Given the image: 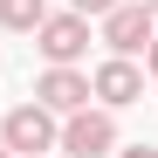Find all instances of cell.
I'll return each mask as SVG.
<instances>
[{"label":"cell","mask_w":158,"mask_h":158,"mask_svg":"<svg viewBox=\"0 0 158 158\" xmlns=\"http://www.w3.org/2000/svg\"><path fill=\"white\" fill-rule=\"evenodd\" d=\"M55 151H69V158H110L117 151V110H103V103L69 110L62 131H55Z\"/></svg>","instance_id":"cell-1"},{"label":"cell","mask_w":158,"mask_h":158,"mask_svg":"<svg viewBox=\"0 0 158 158\" xmlns=\"http://www.w3.org/2000/svg\"><path fill=\"white\" fill-rule=\"evenodd\" d=\"M55 131H62V117L28 96V103H14V110L0 117V144L14 158H41V151H55Z\"/></svg>","instance_id":"cell-2"},{"label":"cell","mask_w":158,"mask_h":158,"mask_svg":"<svg viewBox=\"0 0 158 158\" xmlns=\"http://www.w3.org/2000/svg\"><path fill=\"white\" fill-rule=\"evenodd\" d=\"M96 35L110 55H144V41L158 35V14H144L138 0H117L110 14H96Z\"/></svg>","instance_id":"cell-3"},{"label":"cell","mask_w":158,"mask_h":158,"mask_svg":"<svg viewBox=\"0 0 158 158\" xmlns=\"http://www.w3.org/2000/svg\"><path fill=\"white\" fill-rule=\"evenodd\" d=\"M144 96V69L138 55H110L89 69V103H103V110H131V103Z\"/></svg>","instance_id":"cell-4"},{"label":"cell","mask_w":158,"mask_h":158,"mask_svg":"<svg viewBox=\"0 0 158 158\" xmlns=\"http://www.w3.org/2000/svg\"><path fill=\"white\" fill-rule=\"evenodd\" d=\"M35 48H41V62H83V48H89V21L83 14H41V28H35Z\"/></svg>","instance_id":"cell-5"},{"label":"cell","mask_w":158,"mask_h":158,"mask_svg":"<svg viewBox=\"0 0 158 158\" xmlns=\"http://www.w3.org/2000/svg\"><path fill=\"white\" fill-rule=\"evenodd\" d=\"M35 103H48L55 117L83 110V103H89V76L76 69V62H48V69L35 76Z\"/></svg>","instance_id":"cell-6"},{"label":"cell","mask_w":158,"mask_h":158,"mask_svg":"<svg viewBox=\"0 0 158 158\" xmlns=\"http://www.w3.org/2000/svg\"><path fill=\"white\" fill-rule=\"evenodd\" d=\"M41 14H48V0H0V28H14V35H35Z\"/></svg>","instance_id":"cell-7"},{"label":"cell","mask_w":158,"mask_h":158,"mask_svg":"<svg viewBox=\"0 0 158 158\" xmlns=\"http://www.w3.org/2000/svg\"><path fill=\"white\" fill-rule=\"evenodd\" d=\"M69 7H76V14H83V21H96V14H110V7H117V0H69Z\"/></svg>","instance_id":"cell-8"},{"label":"cell","mask_w":158,"mask_h":158,"mask_svg":"<svg viewBox=\"0 0 158 158\" xmlns=\"http://www.w3.org/2000/svg\"><path fill=\"white\" fill-rule=\"evenodd\" d=\"M110 158H158V151H151V144H117Z\"/></svg>","instance_id":"cell-9"},{"label":"cell","mask_w":158,"mask_h":158,"mask_svg":"<svg viewBox=\"0 0 158 158\" xmlns=\"http://www.w3.org/2000/svg\"><path fill=\"white\" fill-rule=\"evenodd\" d=\"M144 76H158V35L144 41Z\"/></svg>","instance_id":"cell-10"},{"label":"cell","mask_w":158,"mask_h":158,"mask_svg":"<svg viewBox=\"0 0 158 158\" xmlns=\"http://www.w3.org/2000/svg\"><path fill=\"white\" fill-rule=\"evenodd\" d=\"M138 7H144V14H158V0H138Z\"/></svg>","instance_id":"cell-11"},{"label":"cell","mask_w":158,"mask_h":158,"mask_svg":"<svg viewBox=\"0 0 158 158\" xmlns=\"http://www.w3.org/2000/svg\"><path fill=\"white\" fill-rule=\"evenodd\" d=\"M0 158H14V151H7V144H0Z\"/></svg>","instance_id":"cell-12"},{"label":"cell","mask_w":158,"mask_h":158,"mask_svg":"<svg viewBox=\"0 0 158 158\" xmlns=\"http://www.w3.org/2000/svg\"><path fill=\"white\" fill-rule=\"evenodd\" d=\"M41 158H48V151H41Z\"/></svg>","instance_id":"cell-13"}]
</instances>
